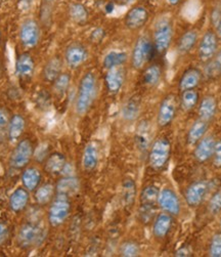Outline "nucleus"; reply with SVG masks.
Segmentation results:
<instances>
[{
	"label": "nucleus",
	"instance_id": "de8ad7c7",
	"mask_svg": "<svg viewBox=\"0 0 221 257\" xmlns=\"http://www.w3.org/2000/svg\"><path fill=\"white\" fill-rule=\"evenodd\" d=\"M105 36H106L105 30L102 28H97L92 31V33L90 35V39L94 43H100L105 38Z\"/></svg>",
	"mask_w": 221,
	"mask_h": 257
},
{
	"label": "nucleus",
	"instance_id": "a878e982",
	"mask_svg": "<svg viewBox=\"0 0 221 257\" xmlns=\"http://www.w3.org/2000/svg\"><path fill=\"white\" fill-rule=\"evenodd\" d=\"M28 201H29L28 190L19 188L11 195L10 206L13 211L20 212L27 206Z\"/></svg>",
	"mask_w": 221,
	"mask_h": 257
},
{
	"label": "nucleus",
	"instance_id": "e433bc0d",
	"mask_svg": "<svg viewBox=\"0 0 221 257\" xmlns=\"http://www.w3.org/2000/svg\"><path fill=\"white\" fill-rule=\"evenodd\" d=\"M55 195V187L51 184H45L39 189H37L35 193V200L40 205H46L52 201Z\"/></svg>",
	"mask_w": 221,
	"mask_h": 257
},
{
	"label": "nucleus",
	"instance_id": "2eb2a0df",
	"mask_svg": "<svg viewBox=\"0 0 221 257\" xmlns=\"http://www.w3.org/2000/svg\"><path fill=\"white\" fill-rule=\"evenodd\" d=\"M203 80V73L198 68H188L186 69L178 81V88L180 91L195 89Z\"/></svg>",
	"mask_w": 221,
	"mask_h": 257
},
{
	"label": "nucleus",
	"instance_id": "9b49d317",
	"mask_svg": "<svg viewBox=\"0 0 221 257\" xmlns=\"http://www.w3.org/2000/svg\"><path fill=\"white\" fill-rule=\"evenodd\" d=\"M209 183L206 181H199L191 184L185 191L184 199L190 207H196L201 205L208 194Z\"/></svg>",
	"mask_w": 221,
	"mask_h": 257
},
{
	"label": "nucleus",
	"instance_id": "423d86ee",
	"mask_svg": "<svg viewBox=\"0 0 221 257\" xmlns=\"http://www.w3.org/2000/svg\"><path fill=\"white\" fill-rule=\"evenodd\" d=\"M45 238V230L35 223L24 224L18 235V242L23 248H32L39 246Z\"/></svg>",
	"mask_w": 221,
	"mask_h": 257
},
{
	"label": "nucleus",
	"instance_id": "9d476101",
	"mask_svg": "<svg viewBox=\"0 0 221 257\" xmlns=\"http://www.w3.org/2000/svg\"><path fill=\"white\" fill-rule=\"evenodd\" d=\"M157 203L164 212H167L172 216L178 215L180 212L179 199L175 192L169 188H164L160 191Z\"/></svg>",
	"mask_w": 221,
	"mask_h": 257
},
{
	"label": "nucleus",
	"instance_id": "412c9836",
	"mask_svg": "<svg viewBox=\"0 0 221 257\" xmlns=\"http://www.w3.org/2000/svg\"><path fill=\"white\" fill-rule=\"evenodd\" d=\"M79 189H80V183L78 181V178L70 175L61 179L57 185L56 191H57V194L59 195L71 197L73 195H75L79 191Z\"/></svg>",
	"mask_w": 221,
	"mask_h": 257
},
{
	"label": "nucleus",
	"instance_id": "a19ab883",
	"mask_svg": "<svg viewBox=\"0 0 221 257\" xmlns=\"http://www.w3.org/2000/svg\"><path fill=\"white\" fill-rule=\"evenodd\" d=\"M140 254V247L133 241H127L120 247V255L124 257H136Z\"/></svg>",
	"mask_w": 221,
	"mask_h": 257
},
{
	"label": "nucleus",
	"instance_id": "aec40b11",
	"mask_svg": "<svg viewBox=\"0 0 221 257\" xmlns=\"http://www.w3.org/2000/svg\"><path fill=\"white\" fill-rule=\"evenodd\" d=\"M199 34L198 31L190 29L185 31L177 41V51L180 55H186L194 48L198 43Z\"/></svg>",
	"mask_w": 221,
	"mask_h": 257
},
{
	"label": "nucleus",
	"instance_id": "39448f33",
	"mask_svg": "<svg viewBox=\"0 0 221 257\" xmlns=\"http://www.w3.org/2000/svg\"><path fill=\"white\" fill-rule=\"evenodd\" d=\"M71 212V202L70 197L59 195L53 201L48 211V221L52 226L58 227L62 225Z\"/></svg>",
	"mask_w": 221,
	"mask_h": 257
},
{
	"label": "nucleus",
	"instance_id": "4c0bfd02",
	"mask_svg": "<svg viewBox=\"0 0 221 257\" xmlns=\"http://www.w3.org/2000/svg\"><path fill=\"white\" fill-rule=\"evenodd\" d=\"M70 17L77 24H84L87 22L89 14L83 5L73 4L70 7Z\"/></svg>",
	"mask_w": 221,
	"mask_h": 257
},
{
	"label": "nucleus",
	"instance_id": "cd10ccee",
	"mask_svg": "<svg viewBox=\"0 0 221 257\" xmlns=\"http://www.w3.org/2000/svg\"><path fill=\"white\" fill-rule=\"evenodd\" d=\"M66 166H67V161L63 154L54 153L46 160L45 170L48 173L59 174L61 172H64Z\"/></svg>",
	"mask_w": 221,
	"mask_h": 257
},
{
	"label": "nucleus",
	"instance_id": "2f4dec72",
	"mask_svg": "<svg viewBox=\"0 0 221 257\" xmlns=\"http://www.w3.org/2000/svg\"><path fill=\"white\" fill-rule=\"evenodd\" d=\"M123 205L126 207H130L133 205L136 197V186L132 178H126L122 184L121 192Z\"/></svg>",
	"mask_w": 221,
	"mask_h": 257
},
{
	"label": "nucleus",
	"instance_id": "473e14b6",
	"mask_svg": "<svg viewBox=\"0 0 221 257\" xmlns=\"http://www.w3.org/2000/svg\"><path fill=\"white\" fill-rule=\"evenodd\" d=\"M140 112V99L137 96L130 97L122 108V116L127 121H134Z\"/></svg>",
	"mask_w": 221,
	"mask_h": 257
},
{
	"label": "nucleus",
	"instance_id": "a211bd4d",
	"mask_svg": "<svg viewBox=\"0 0 221 257\" xmlns=\"http://www.w3.org/2000/svg\"><path fill=\"white\" fill-rule=\"evenodd\" d=\"M172 224H173V218L172 215L167 212H162L158 214L153 223V235L157 239H164L170 233Z\"/></svg>",
	"mask_w": 221,
	"mask_h": 257
},
{
	"label": "nucleus",
	"instance_id": "f8f14e48",
	"mask_svg": "<svg viewBox=\"0 0 221 257\" xmlns=\"http://www.w3.org/2000/svg\"><path fill=\"white\" fill-rule=\"evenodd\" d=\"M20 38L26 47L32 48L36 46L40 39V28L34 20L25 21L21 27Z\"/></svg>",
	"mask_w": 221,
	"mask_h": 257
},
{
	"label": "nucleus",
	"instance_id": "ea45409f",
	"mask_svg": "<svg viewBox=\"0 0 221 257\" xmlns=\"http://www.w3.org/2000/svg\"><path fill=\"white\" fill-rule=\"evenodd\" d=\"M71 82V77L67 73L61 74L58 78L55 80V91L58 95L64 96L68 91L69 85Z\"/></svg>",
	"mask_w": 221,
	"mask_h": 257
},
{
	"label": "nucleus",
	"instance_id": "f257e3e1",
	"mask_svg": "<svg viewBox=\"0 0 221 257\" xmlns=\"http://www.w3.org/2000/svg\"><path fill=\"white\" fill-rule=\"evenodd\" d=\"M97 93L96 77L92 72H87L81 78L76 97L75 109L78 115H85L93 105Z\"/></svg>",
	"mask_w": 221,
	"mask_h": 257
},
{
	"label": "nucleus",
	"instance_id": "6e6552de",
	"mask_svg": "<svg viewBox=\"0 0 221 257\" xmlns=\"http://www.w3.org/2000/svg\"><path fill=\"white\" fill-rule=\"evenodd\" d=\"M219 38L216 32L209 30L202 36L198 45V56L201 62H209L218 51Z\"/></svg>",
	"mask_w": 221,
	"mask_h": 257
},
{
	"label": "nucleus",
	"instance_id": "5fc2aeb1",
	"mask_svg": "<svg viewBox=\"0 0 221 257\" xmlns=\"http://www.w3.org/2000/svg\"><path fill=\"white\" fill-rule=\"evenodd\" d=\"M46 2H54V0H46Z\"/></svg>",
	"mask_w": 221,
	"mask_h": 257
},
{
	"label": "nucleus",
	"instance_id": "37998d69",
	"mask_svg": "<svg viewBox=\"0 0 221 257\" xmlns=\"http://www.w3.org/2000/svg\"><path fill=\"white\" fill-rule=\"evenodd\" d=\"M209 255L211 257H221V232L214 234L209 245Z\"/></svg>",
	"mask_w": 221,
	"mask_h": 257
},
{
	"label": "nucleus",
	"instance_id": "8fccbe9b",
	"mask_svg": "<svg viewBox=\"0 0 221 257\" xmlns=\"http://www.w3.org/2000/svg\"><path fill=\"white\" fill-rule=\"evenodd\" d=\"M189 250L185 247H182L180 249H178L176 252H175V256H189Z\"/></svg>",
	"mask_w": 221,
	"mask_h": 257
},
{
	"label": "nucleus",
	"instance_id": "603ef678",
	"mask_svg": "<svg viewBox=\"0 0 221 257\" xmlns=\"http://www.w3.org/2000/svg\"><path fill=\"white\" fill-rule=\"evenodd\" d=\"M166 2L171 7H175V6H177L181 2V0H166Z\"/></svg>",
	"mask_w": 221,
	"mask_h": 257
},
{
	"label": "nucleus",
	"instance_id": "ddd939ff",
	"mask_svg": "<svg viewBox=\"0 0 221 257\" xmlns=\"http://www.w3.org/2000/svg\"><path fill=\"white\" fill-rule=\"evenodd\" d=\"M150 19V13L144 7L136 6L128 11L125 16V26L130 30H139Z\"/></svg>",
	"mask_w": 221,
	"mask_h": 257
},
{
	"label": "nucleus",
	"instance_id": "bb28decb",
	"mask_svg": "<svg viewBox=\"0 0 221 257\" xmlns=\"http://www.w3.org/2000/svg\"><path fill=\"white\" fill-rule=\"evenodd\" d=\"M200 94L196 89H188L181 91L179 97V106L185 112L192 111L196 106L199 105Z\"/></svg>",
	"mask_w": 221,
	"mask_h": 257
},
{
	"label": "nucleus",
	"instance_id": "393cba45",
	"mask_svg": "<svg viewBox=\"0 0 221 257\" xmlns=\"http://www.w3.org/2000/svg\"><path fill=\"white\" fill-rule=\"evenodd\" d=\"M162 68L158 64L146 67L142 74V82L149 87L157 86L162 79Z\"/></svg>",
	"mask_w": 221,
	"mask_h": 257
},
{
	"label": "nucleus",
	"instance_id": "3c124183",
	"mask_svg": "<svg viewBox=\"0 0 221 257\" xmlns=\"http://www.w3.org/2000/svg\"><path fill=\"white\" fill-rule=\"evenodd\" d=\"M216 27H217V31H216V34H217L218 38H219V39H221V19L219 20L218 24L216 25Z\"/></svg>",
	"mask_w": 221,
	"mask_h": 257
},
{
	"label": "nucleus",
	"instance_id": "c85d7f7f",
	"mask_svg": "<svg viewBox=\"0 0 221 257\" xmlns=\"http://www.w3.org/2000/svg\"><path fill=\"white\" fill-rule=\"evenodd\" d=\"M25 126H26V122L21 115L17 114L12 117L8 130V137L12 143L17 142L22 137L25 131Z\"/></svg>",
	"mask_w": 221,
	"mask_h": 257
},
{
	"label": "nucleus",
	"instance_id": "5701e85b",
	"mask_svg": "<svg viewBox=\"0 0 221 257\" xmlns=\"http://www.w3.org/2000/svg\"><path fill=\"white\" fill-rule=\"evenodd\" d=\"M208 125L209 122H206L202 119L195 120L187 133V144L195 145L196 143L200 142L205 137L208 131Z\"/></svg>",
	"mask_w": 221,
	"mask_h": 257
},
{
	"label": "nucleus",
	"instance_id": "58836bf2",
	"mask_svg": "<svg viewBox=\"0 0 221 257\" xmlns=\"http://www.w3.org/2000/svg\"><path fill=\"white\" fill-rule=\"evenodd\" d=\"M160 190L158 187L154 185L146 186L143 188L140 194V202L141 204H149V205H156L158 202Z\"/></svg>",
	"mask_w": 221,
	"mask_h": 257
},
{
	"label": "nucleus",
	"instance_id": "79ce46f5",
	"mask_svg": "<svg viewBox=\"0 0 221 257\" xmlns=\"http://www.w3.org/2000/svg\"><path fill=\"white\" fill-rule=\"evenodd\" d=\"M156 205L141 204L139 208V219L143 223H150L155 216Z\"/></svg>",
	"mask_w": 221,
	"mask_h": 257
},
{
	"label": "nucleus",
	"instance_id": "a18cd8bd",
	"mask_svg": "<svg viewBox=\"0 0 221 257\" xmlns=\"http://www.w3.org/2000/svg\"><path fill=\"white\" fill-rule=\"evenodd\" d=\"M9 124H10V118H9L8 112L0 108V140H4L8 135Z\"/></svg>",
	"mask_w": 221,
	"mask_h": 257
},
{
	"label": "nucleus",
	"instance_id": "4be33fe9",
	"mask_svg": "<svg viewBox=\"0 0 221 257\" xmlns=\"http://www.w3.org/2000/svg\"><path fill=\"white\" fill-rule=\"evenodd\" d=\"M100 159V154H98L97 146L93 143L88 144L83 152L82 156V166L86 171H92L96 168Z\"/></svg>",
	"mask_w": 221,
	"mask_h": 257
},
{
	"label": "nucleus",
	"instance_id": "c756f323",
	"mask_svg": "<svg viewBox=\"0 0 221 257\" xmlns=\"http://www.w3.org/2000/svg\"><path fill=\"white\" fill-rule=\"evenodd\" d=\"M41 181V172L34 167L28 168L23 172L22 175V183L24 188L28 190L29 192L34 191L38 188Z\"/></svg>",
	"mask_w": 221,
	"mask_h": 257
},
{
	"label": "nucleus",
	"instance_id": "20e7f679",
	"mask_svg": "<svg viewBox=\"0 0 221 257\" xmlns=\"http://www.w3.org/2000/svg\"><path fill=\"white\" fill-rule=\"evenodd\" d=\"M156 53L153 41L146 36H141L135 42L132 50L131 63L134 69L140 70L149 63Z\"/></svg>",
	"mask_w": 221,
	"mask_h": 257
},
{
	"label": "nucleus",
	"instance_id": "6ab92c4d",
	"mask_svg": "<svg viewBox=\"0 0 221 257\" xmlns=\"http://www.w3.org/2000/svg\"><path fill=\"white\" fill-rule=\"evenodd\" d=\"M198 107L199 119H202L206 122H210L215 117L217 112V99L214 95L208 94L199 101Z\"/></svg>",
	"mask_w": 221,
	"mask_h": 257
},
{
	"label": "nucleus",
	"instance_id": "f3484780",
	"mask_svg": "<svg viewBox=\"0 0 221 257\" xmlns=\"http://www.w3.org/2000/svg\"><path fill=\"white\" fill-rule=\"evenodd\" d=\"M105 81H106L107 89L109 90L110 93L112 94L118 93L121 90L123 84H124L125 71L121 67L108 70L105 77Z\"/></svg>",
	"mask_w": 221,
	"mask_h": 257
},
{
	"label": "nucleus",
	"instance_id": "f704fd0d",
	"mask_svg": "<svg viewBox=\"0 0 221 257\" xmlns=\"http://www.w3.org/2000/svg\"><path fill=\"white\" fill-rule=\"evenodd\" d=\"M136 136H135V142H136V145L138 147V149L141 151V152H145L147 150V148H149V145H150V139H151V136H150V128H149V125H147V122L145 121H142L138 128L136 131Z\"/></svg>",
	"mask_w": 221,
	"mask_h": 257
},
{
	"label": "nucleus",
	"instance_id": "b1692460",
	"mask_svg": "<svg viewBox=\"0 0 221 257\" xmlns=\"http://www.w3.org/2000/svg\"><path fill=\"white\" fill-rule=\"evenodd\" d=\"M16 69L18 75L22 77V78H28V77H31L35 69V63L32 56H30L29 54L21 55L17 60Z\"/></svg>",
	"mask_w": 221,
	"mask_h": 257
},
{
	"label": "nucleus",
	"instance_id": "4468645a",
	"mask_svg": "<svg viewBox=\"0 0 221 257\" xmlns=\"http://www.w3.org/2000/svg\"><path fill=\"white\" fill-rule=\"evenodd\" d=\"M87 58L88 53L86 48L79 43H73L68 46L65 54L66 63L71 69H76L80 67L82 64L85 63Z\"/></svg>",
	"mask_w": 221,
	"mask_h": 257
},
{
	"label": "nucleus",
	"instance_id": "6e6d98bb",
	"mask_svg": "<svg viewBox=\"0 0 221 257\" xmlns=\"http://www.w3.org/2000/svg\"><path fill=\"white\" fill-rule=\"evenodd\" d=\"M0 38H2V33H0Z\"/></svg>",
	"mask_w": 221,
	"mask_h": 257
},
{
	"label": "nucleus",
	"instance_id": "c9c22d12",
	"mask_svg": "<svg viewBox=\"0 0 221 257\" xmlns=\"http://www.w3.org/2000/svg\"><path fill=\"white\" fill-rule=\"evenodd\" d=\"M61 69H62V63L60 59L54 58L44 67L43 70V76L44 79L49 82H55V80L61 75Z\"/></svg>",
	"mask_w": 221,
	"mask_h": 257
},
{
	"label": "nucleus",
	"instance_id": "09e8293b",
	"mask_svg": "<svg viewBox=\"0 0 221 257\" xmlns=\"http://www.w3.org/2000/svg\"><path fill=\"white\" fill-rule=\"evenodd\" d=\"M9 235V228L8 225L4 222H0V244H3Z\"/></svg>",
	"mask_w": 221,
	"mask_h": 257
},
{
	"label": "nucleus",
	"instance_id": "49530a36",
	"mask_svg": "<svg viewBox=\"0 0 221 257\" xmlns=\"http://www.w3.org/2000/svg\"><path fill=\"white\" fill-rule=\"evenodd\" d=\"M213 164L217 168H221V140L216 142L213 152Z\"/></svg>",
	"mask_w": 221,
	"mask_h": 257
},
{
	"label": "nucleus",
	"instance_id": "f03ea898",
	"mask_svg": "<svg viewBox=\"0 0 221 257\" xmlns=\"http://www.w3.org/2000/svg\"><path fill=\"white\" fill-rule=\"evenodd\" d=\"M173 23L170 19L163 18L156 23L153 43L158 55H165L167 53L173 38Z\"/></svg>",
	"mask_w": 221,
	"mask_h": 257
},
{
	"label": "nucleus",
	"instance_id": "1a4fd4ad",
	"mask_svg": "<svg viewBox=\"0 0 221 257\" xmlns=\"http://www.w3.org/2000/svg\"><path fill=\"white\" fill-rule=\"evenodd\" d=\"M33 156V146L28 140L21 141L15 148L12 157L11 165L14 168L22 169L26 167Z\"/></svg>",
	"mask_w": 221,
	"mask_h": 257
},
{
	"label": "nucleus",
	"instance_id": "864d4df0",
	"mask_svg": "<svg viewBox=\"0 0 221 257\" xmlns=\"http://www.w3.org/2000/svg\"><path fill=\"white\" fill-rule=\"evenodd\" d=\"M117 2H118L120 5H125V4L129 3V2H131V0H117Z\"/></svg>",
	"mask_w": 221,
	"mask_h": 257
},
{
	"label": "nucleus",
	"instance_id": "7c9ffc66",
	"mask_svg": "<svg viewBox=\"0 0 221 257\" xmlns=\"http://www.w3.org/2000/svg\"><path fill=\"white\" fill-rule=\"evenodd\" d=\"M128 59V56L124 51H120V50H112L110 53H108L103 61L104 68L107 70L121 67L126 63Z\"/></svg>",
	"mask_w": 221,
	"mask_h": 257
},
{
	"label": "nucleus",
	"instance_id": "0eeeda50",
	"mask_svg": "<svg viewBox=\"0 0 221 257\" xmlns=\"http://www.w3.org/2000/svg\"><path fill=\"white\" fill-rule=\"evenodd\" d=\"M179 101L175 94H167L161 101L157 115V122L160 127H166L170 125L177 114Z\"/></svg>",
	"mask_w": 221,
	"mask_h": 257
},
{
	"label": "nucleus",
	"instance_id": "c03bdc74",
	"mask_svg": "<svg viewBox=\"0 0 221 257\" xmlns=\"http://www.w3.org/2000/svg\"><path fill=\"white\" fill-rule=\"evenodd\" d=\"M208 209L212 215H217L221 212V190L213 194L209 201Z\"/></svg>",
	"mask_w": 221,
	"mask_h": 257
},
{
	"label": "nucleus",
	"instance_id": "72a5a7b5",
	"mask_svg": "<svg viewBox=\"0 0 221 257\" xmlns=\"http://www.w3.org/2000/svg\"><path fill=\"white\" fill-rule=\"evenodd\" d=\"M203 75L209 80H214L221 75V50L217 51V54L206 63Z\"/></svg>",
	"mask_w": 221,
	"mask_h": 257
},
{
	"label": "nucleus",
	"instance_id": "dca6fc26",
	"mask_svg": "<svg viewBox=\"0 0 221 257\" xmlns=\"http://www.w3.org/2000/svg\"><path fill=\"white\" fill-rule=\"evenodd\" d=\"M215 144L216 142L213 137H204L200 142L195 144L196 146L193 151L194 159L200 163H205L211 159L213 156Z\"/></svg>",
	"mask_w": 221,
	"mask_h": 257
},
{
	"label": "nucleus",
	"instance_id": "7ed1b4c3",
	"mask_svg": "<svg viewBox=\"0 0 221 257\" xmlns=\"http://www.w3.org/2000/svg\"><path fill=\"white\" fill-rule=\"evenodd\" d=\"M171 156V144L166 138H159L154 142L149 154V164L156 170H163Z\"/></svg>",
	"mask_w": 221,
	"mask_h": 257
}]
</instances>
